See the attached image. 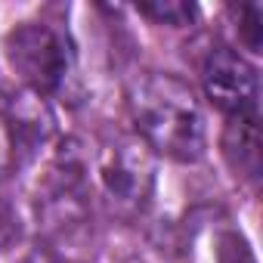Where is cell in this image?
Wrapping results in <instances>:
<instances>
[{"label": "cell", "mask_w": 263, "mask_h": 263, "mask_svg": "<svg viewBox=\"0 0 263 263\" xmlns=\"http://www.w3.org/2000/svg\"><path fill=\"white\" fill-rule=\"evenodd\" d=\"M127 111L155 158L195 164L208 152V121L192 84L174 71H140L127 84Z\"/></svg>", "instance_id": "obj_1"}, {"label": "cell", "mask_w": 263, "mask_h": 263, "mask_svg": "<svg viewBox=\"0 0 263 263\" xmlns=\"http://www.w3.org/2000/svg\"><path fill=\"white\" fill-rule=\"evenodd\" d=\"M158 161L137 134H115L87 155V177L118 217H140L155 198Z\"/></svg>", "instance_id": "obj_2"}, {"label": "cell", "mask_w": 263, "mask_h": 263, "mask_svg": "<svg viewBox=\"0 0 263 263\" xmlns=\"http://www.w3.org/2000/svg\"><path fill=\"white\" fill-rule=\"evenodd\" d=\"M4 56L13 74L22 81V90H31L41 99L62 96L74 78V44L68 34L44 19L19 22L4 37Z\"/></svg>", "instance_id": "obj_3"}, {"label": "cell", "mask_w": 263, "mask_h": 263, "mask_svg": "<svg viewBox=\"0 0 263 263\" xmlns=\"http://www.w3.org/2000/svg\"><path fill=\"white\" fill-rule=\"evenodd\" d=\"M56 146V118L31 90H0V180H10Z\"/></svg>", "instance_id": "obj_4"}, {"label": "cell", "mask_w": 263, "mask_h": 263, "mask_svg": "<svg viewBox=\"0 0 263 263\" xmlns=\"http://www.w3.org/2000/svg\"><path fill=\"white\" fill-rule=\"evenodd\" d=\"M201 93L223 118L260 115V71L229 44H211L198 62Z\"/></svg>", "instance_id": "obj_5"}, {"label": "cell", "mask_w": 263, "mask_h": 263, "mask_svg": "<svg viewBox=\"0 0 263 263\" xmlns=\"http://www.w3.org/2000/svg\"><path fill=\"white\" fill-rule=\"evenodd\" d=\"M220 149L226 164L245 183H260V115L257 118H226Z\"/></svg>", "instance_id": "obj_6"}, {"label": "cell", "mask_w": 263, "mask_h": 263, "mask_svg": "<svg viewBox=\"0 0 263 263\" xmlns=\"http://www.w3.org/2000/svg\"><path fill=\"white\" fill-rule=\"evenodd\" d=\"M226 13H229L232 31L238 37V47L235 50L238 53L248 50L251 56H257L260 47H263V10L257 4H238V7H229Z\"/></svg>", "instance_id": "obj_7"}, {"label": "cell", "mask_w": 263, "mask_h": 263, "mask_svg": "<svg viewBox=\"0 0 263 263\" xmlns=\"http://www.w3.org/2000/svg\"><path fill=\"white\" fill-rule=\"evenodd\" d=\"M137 13L155 25H167V28H189L198 19V7L195 4H183V0H158V4H140Z\"/></svg>", "instance_id": "obj_8"}, {"label": "cell", "mask_w": 263, "mask_h": 263, "mask_svg": "<svg viewBox=\"0 0 263 263\" xmlns=\"http://www.w3.org/2000/svg\"><path fill=\"white\" fill-rule=\"evenodd\" d=\"M28 263H71V260H62V257H56V254H34Z\"/></svg>", "instance_id": "obj_9"}]
</instances>
